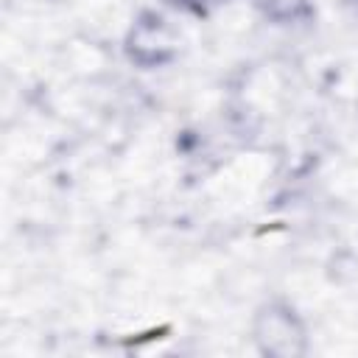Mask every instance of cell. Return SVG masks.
Returning a JSON list of instances; mask_svg holds the SVG:
<instances>
[{
	"mask_svg": "<svg viewBox=\"0 0 358 358\" xmlns=\"http://www.w3.org/2000/svg\"><path fill=\"white\" fill-rule=\"evenodd\" d=\"M123 53L137 67H162L179 53V31L162 11L145 8L131 20L123 36Z\"/></svg>",
	"mask_w": 358,
	"mask_h": 358,
	"instance_id": "7a4b0ae2",
	"label": "cell"
},
{
	"mask_svg": "<svg viewBox=\"0 0 358 358\" xmlns=\"http://www.w3.org/2000/svg\"><path fill=\"white\" fill-rule=\"evenodd\" d=\"M255 350L266 358H302L310 350L305 319L282 299L263 302L252 316Z\"/></svg>",
	"mask_w": 358,
	"mask_h": 358,
	"instance_id": "6da1fadb",
	"label": "cell"
},
{
	"mask_svg": "<svg viewBox=\"0 0 358 358\" xmlns=\"http://www.w3.org/2000/svg\"><path fill=\"white\" fill-rule=\"evenodd\" d=\"M165 3L176 11H185V14H207L221 0H165Z\"/></svg>",
	"mask_w": 358,
	"mask_h": 358,
	"instance_id": "3957f363",
	"label": "cell"
}]
</instances>
